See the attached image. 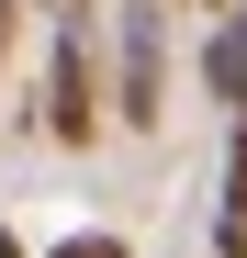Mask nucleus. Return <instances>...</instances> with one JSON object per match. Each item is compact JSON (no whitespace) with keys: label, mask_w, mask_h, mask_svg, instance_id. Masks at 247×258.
I'll use <instances>...</instances> for the list:
<instances>
[{"label":"nucleus","mask_w":247,"mask_h":258,"mask_svg":"<svg viewBox=\"0 0 247 258\" xmlns=\"http://www.w3.org/2000/svg\"><path fill=\"white\" fill-rule=\"evenodd\" d=\"M101 23H112L101 112L124 135H157V123H169V0H101Z\"/></svg>","instance_id":"1"},{"label":"nucleus","mask_w":247,"mask_h":258,"mask_svg":"<svg viewBox=\"0 0 247 258\" xmlns=\"http://www.w3.org/2000/svg\"><path fill=\"white\" fill-rule=\"evenodd\" d=\"M45 135L56 146H101L112 135V112H101V0L56 12V34H45Z\"/></svg>","instance_id":"2"},{"label":"nucleus","mask_w":247,"mask_h":258,"mask_svg":"<svg viewBox=\"0 0 247 258\" xmlns=\"http://www.w3.org/2000/svg\"><path fill=\"white\" fill-rule=\"evenodd\" d=\"M202 101L247 112V0H214V34H202Z\"/></svg>","instance_id":"3"},{"label":"nucleus","mask_w":247,"mask_h":258,"mask_svg":"<svg viewBox=\"0 0 247 258\" xmlns=\"http://www.w3.org/2000/svg\"><path fill=\"white\" fill-rule=\"evenodd\" d=\"M214 258H247V112H225V202H214Z\"/></svg>","instance_id":"4"},{"label":"nucleus","mask_w":247,"mask_h":258,"mask_svg":"<svg viewBox=\"0 0 247 258\" xmlns=\"http://www.w3.org/2000/svg\"><path fill=\"white\" fill-rule=\"evenodd\" d=\"M45 258H135V247H124V236H101V225H79V236H56Z\"/></svg>","instance_id":"5"},{"label":"nucleus","mask_w":247,"mask_h":258,"mask_svg":"<svg viewBox=\"0 0 247 258\" xmlns=\"http://www.w3.org/2000/svg\"><path fill=\"white\" fill-rule=\"evenodd\" d=\"M12 23H23V0H0V56H12Z\"/></svg>","instance_id":"6"},{"label":"nucleus","mask_w":247,"mask_h":258,"mask_svg":"<svg viewBox=\"0 0 247 258\" xmlns=\"http://www.w3.org/2000/svg\"><path fill=\"white\" fill-rule=\"evenodd\" d=\"M0 258H34V247H23V236H12V225H0Z\"/></svg>","instance_id":"7"},{"label":"nucleus","mask_w":247,"mask_h":258,"mask_svg":"<svg viewBox=\"0 0 247 258\" xmlns=\"http://www.w3.org/2000/svg\"><path fill=\"white\" fill-rule=\"evenodd\" d=\"M169 12H214V0H169Z\"/></svg>","instance_id":"8"}]
</instances>
